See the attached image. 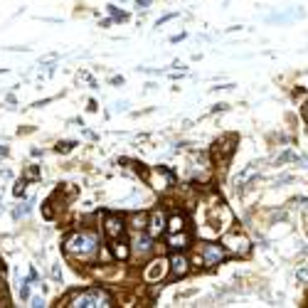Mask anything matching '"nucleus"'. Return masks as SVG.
<instances>
[{"label":"nucleus","mask_w":308,"mask_h":308,"mask_svg":"<svg viewBox=\"0 0 308 308\" xmlns=\"http://www.w3.org/2000/svg\"><path fill=\"white\" fill-rule=\"evenodd\" d=\"M64 251L67 256H74V259H94L99 251V234L89 230L74 232L64 239Z\"/></svg>","instance_id":"nucleus-1"},{"label":"nucleus","mask_w":308,"mask_h":308,"mask_svg":"<svg viewBox=\"0 0 308 308\" xmlns=\"http://www.w3.org/2000/svg\"><path fill=\"white\" fill-rule=\"evenodd\" d=\"M69 306L72 308H109V306H114V298L104 289H89V291L77 293Z\"/></svg>","instance_id":"nucleus-2"},{"label":"nucleus","mask_w":308,"mask_h":308,"mask_svg":"<svg viewBox=\"0 0 308 308\" xmlns=\"http://www.w3.org/2000/svg\"><path fill=\"white\" fill-rule=\"evenodd\" d=\"M225 249L237 254V256H247L251 251V242L244 234H227L225 237Z\"/></svg>","instance_id":"nucleus-3"},{"label":"nucleus","mask_w":308,"mask_h":308,"mask_svg":"<svg viewBox=\"0 0 308 308\" xmlns=\"http://www.w3.org/2000/svg\"><path fill=\"white\" fill-rule=\"evenodd\" d=\"M225 256H227V249L222 247V244H202V264L205 267H217V264H222L225 261Z\"/></svg>","instance_id":"nucleus-4"},{"label":"nucleus","mask_w":308,"mask_h":308,"mask_svg":"<svg viewBox=\"0 0 308 308\" xmlns=\"http://www.w3.org/2000/svg\"><path fill=\"white\" fill-rule=\"evenodd\" d=\"M234 148H237V138H234V136H227V138H222V141H217V143H214L212 155H214V160H217V163H227V160H230V155L234 153Z\"/></svg>","instance_id":"nucleus-5"},{"label":"nucleus","mask_w":308,"mask_h":308,"mask_svg":"<svg viewBox=\"0 0 308 308\" xmlns=\"http://www.w3.org/2000/svg\"><path fill=\"white\" fill-rule=\"evenodd\" d=\"M104 232H106L109 239H118V237L126 232V225H123V219H121L118 214H106V219H104Z\"/></svg>","instance_id":"nucleus-6"},{"label":"nucleus","mask_w":308,"mask_h":308,"mask_svg":"<svg viewBox=\"0 0 308 308\" xmlns=\"http://www.w3.org/2000/svg\"><path fill=\"white\" fill-rule=\"evenodd\" d=\"M165 225H168V222H165V214H163V212L158 210V212H153V214H151V222H148V234H151V237H160V234H163V232H165Z\"/></svg>","instance_id":"nucleus-7"},{"label":"nucleus","mask_w":308,"mask_h":308,"mask_svg":"<svg viewBox=\"0 0 308 308\" xmlns=\"http://www.w3.org/2000/svg\"><path fill=\"white\" fill-rule=\"evenodd\" d=\"M256 173H259L256 163H249L244 170H239V173L234 175V190H242V188H244V185H247V183H249V180H251V178H254Z\"/></svg>","instance_id":"nucleus-8"},{"label":"nucleus","mask_w":308,"mask_h":308,"mask_svg":"<svg viewBox=\"0 0 308 308\" xmlns=\"http://www.w3.org/2000/svg\"><path fill=\"white\" fill-rule=\"evenodd\" d=\"M165 271H168V261L165 259H158V261H153L148 269H146V281H158V279H163L165 276Z\"/></svg>","instance_id":"nucleus-9"},{"label":"nucleus","mask_w":308,"mask_h":308,"mask_svg":"<svg viewBox=\"0 0 308 308\" xmlns=\"http://www.w3.org/2000/svg\"><path fill=\"white\" fill-rule=\"evenodd\" d=\"M168 264H170L173 276H185V274L190 271V264H188V259H185L183 254H173V256L168 259Z\"/></svg>","instance_id":"nucleus-10"},{"label":"nucleus","mask_w":308,"mask_h":308,"mask_svg":"<svg viewBox=\"0 0 308 308\" xmlns=\"http://www.w3.org/2000/svg\"><path fill=\"white\" fill-rule=\"evenodd\" d=\"M151 242H153V237H151V234H148V237H143V234H141V237H136L134 249L138 251L141 256H146V254H151V251H153V244H151Z\"/></svg>","instance_id":"nucleus-11"},{"label":"nucleus","mask_w":308,"mask_h":308,"mask_svg":"<svg viewBox=\"0 0 308 308\" xmlns=\"http://www.w3.org/2000/svg\"><path fill=\"white\" fill-rule=\"evenodd\" d=\"M188 242H190V239H188V234H185V232H173V234H170V239H168V247H170V249H185V247H188Z\"/></svg>","instance_id":"nucleus-12"},{"label":"nucleus","mask_w":308,"mask_h":308,"mask_svg":"<svg viewBox=\"0 0 308 308\" xmlns=\"http://www.w3.org/2000/svg\"><path fill=\"white\" fill-rule=\"evenodd\" d=\"M165 230H170V232H185V217H183V214H173V217L168 219Z\"/></svg>","instance_id":"nucleus-13"},{"label":"nucleus","mask_w":308,"mask_h":308,"mask_svg":"<svg viewBox=\"0 0 308 308\" xmlns=\"http://www.w3.org/2000/svg\"><path fill=\"white\" fill-rule=\"evenodd\" d=\"M111 249H114V256H116V259H126V256L131 254V249H128L123 242H114V247H111Z\"/></svg>","instance_id":"nucleus-14"},{"label":"nucleus","mask_w":308,"mask_h":308,"mask_svg":"<svg viewBox=\"0 0 308 308\" xmlns=\"http://www.w3.org/2000/svg\"><path fill=\"white\" fill-rule=\"evenodd\" d=\"M30 281H20L18 284V293H20V298L22 301H27V296H30V286H27Z\"/></svg>","instance_id":"nucleus-15"},{"label":"nucleus","mask_w":308,"mask_h":308,"mask_svg":"<svg viewBox=\"0 0 308 308\" xmlns=\"http://www.w3.org/2000/svg\"><path fill=\"white\" fill-rule=\"evenodd\" d=\"M134 227H136V230H143V227H146V214H136V217H134Z\"/></svg>","instance_id":"nucleus-16"},{"label":"nucleus","mask_w":308,"mask_h":308,"mask_svg":"<svg viewBox=\"0 0 308 308\" xmlns=\"http://www.w3.org/2000/svg\"><path fill=\"white\" fill-rule=\"evenodd\" d=\"M30 210H32V202H25L22 207H18V210H15V217H25Z\"/></svg>","instance_id":"nucleus-17"},{"label":"nucleus","mask_w":308,"mask_h":308,"mask_svg":"<svg viewBox=\"0 0 308 308\" xmlns=\"http://www.w3.org/2000/svg\"><path fill=\"white\" fill-rule=\"evenodd\" d=\"M77 143H72V141H67V143H59L57 146V151H62V153H67V151H72Z\"/></svg>","instance_id":"nucleus-18"},{"label":"nucleus","mask_w":308,"mask_h":308,"mask_svg":"<svg viewBox=\"0 0 308 308\" xmlns=\"http://www.w3.org/2000/svg\"><path fill=\"white\" fill-rule=\"evenodd\" d=\"M109 13H111V15H114L116 20H126V13H121V10H116L114 5H109Z\"/></svg>","instance_id":"nucleus-19"},{"label":"nucleus","mask_w":308,"mask_h":308,"mask_svg":"<svg viewBox=\"0 0 308 308\" xmlns=\"http://www.w3.org/2000/svg\"><path fill=\"white\" fill-rule=\"evenodd\" d=\"M13 193H15V195H18V197H20V195L25 193V183H18V185H15V190H13Z\"/></svg>","instance_id":"nucleus-20"},{"label":"nucleus","mask_w":308,"mask_h":308,"mask_svg":"<svg viewBox=\"0 0 308 308\" xmlns=\"http://www.w3.org/2000/svg\"><path fill=\"white\" fill-rule=\"evenodd\" d=\"M298 279H301V281H308V269H301V271H298Z\"/></svg>","instance_id":"nucleus-21"},{"label":"nucleus","mask_w":308,"mask_h":308,"mask_svg":"<svg viewBox=\"0 0 308 308\" xmlns=\"http://www.w3.org/2000/svg\"><path fill=\"white\" fill-rule=\"evenodd\" d=\"M30 306H45V301H42V298H32V303H30Z\"/></svg>","instance_id":"nucleus-22"},{"label":"nucleus","mask_w":308,"mask_h":308,"mask_svg":"<svg viewBox=\"0 0 308 308\" xmlns=\"http://www.w3.org/2000/svg\"><path fill=\"white\" fill-rule=\"evenodd\" d=\"M306 116H308V106H306Z\"/></svg>","instance_id":"nucleus-23"}]
</instances>
